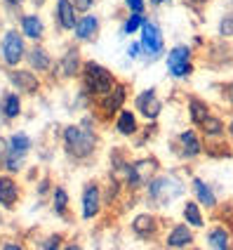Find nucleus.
<instances>
[{"label":"nucleus","instance_id":"f257e3e1","mask_svg":"<svg viewBox=\"0 0 233 250\" xmlns=\"http://www.w3.org/2000/svg\"><path fill=\"white\" fill-rule=\"evenodd\" d=\"M64 144H66L69 156L78 158V161H85L95 153L97 135L92 130H87V123H82V127L80 125H69L64 130Z\"/></svg>","mask_w":233,"mask_h":250},{"label":"nucleus","instance_id":"f03ea898","mask_svg":"<svg viewBox=\"0 0 233 250\" xmlns=\"http://www.w3.org/2000/svg\"><path fill=\"white\" fill-rule=\"evenodd\" d=\"M82 81H85V90L95 97H104L116 87V78L106 66L97 64V62H87L82 64Z\"/></svg>","mask_w":233,"mask_h":250},{"label":"nucleus","instance_id":"7ed1b4c3","mask_svg":"<svg viewBox=\"0 0 233 250\" xmlns=\"http://www.w3.org/2000/svg\"><path fill=\"white\" fill-rule=\"evenodd\" d=\"M26 42H24V33H19L17 28H10L5 36H2V42H0V55H2V62L7 66H17L21 59H26Z\"/></svg>","mask_w":233,"mask_h":250},{"label":"nucleus","instance_id":"20e7f679","mask_svg":"<svg viewBox=\"0 0 233 250\" xmlns=\"http://www.w3.org/2000/svg\"><path fill=\"white\" fill-rule=\"evenodd\" d=\"M167 71L172 78H186L191 76L193 64H191V47L186 45H177L167 52Z\"/></svg>","mask_w":233,"mask_h":250},{"label":"nucleus","instance_id":"39448f33","mask_svg":"<svg viewBox=\"0 0 233 250\" xmlns=\"http://www.w3.org/2000/svg\"><path fill=\"white\" fill-rule=\"evenodd\" d=\"M163 47L165 42L160 28L155 26L153 21H144V26H141V50L149 57H158L163 52Z\"/></svg>","mask_w":233,"mask_h":250},{"label":"nucleus","instance_id":"423d86ee","mask_svg":"<svg viewBox=\"0 0 233 250\" xmlns=\"http://www.w3.org/2000/svg\"><path fill=\"white\" fill-rule=\"evenodd\" d=\"M10 83L17 87V92H24V95H36L40 90V81L33 71H24V69H12L7 73Z\"/></svg>","mask_w":233,"mask_h":250},{"label":"nucleus","instance_id":"0eeeda50","mask_svg":"<svg viewBox=\"0 0 233 250\" xmlns=\"http://www.w3.org/2000/svg\"><path fill=\"white\" fill-rule=\"evenodd\" d=\"M155 167L158 163L153 161V158H144V161H137V163H132L130 170H127V184H132V187H141V184H146V182L153 177V172H155Z\"/></svg>","mask_w":233,"mask_h":250},{"label":"nucleus","instance_id":"6e6552de","mask_svg":"<svg viewBox=\"0 0 233 250\" xmlns=\"http://www.w3.org/2000/svg\"><path fill=\"white\" fill-rule=\"evenodd\" d=\"M135 106L146 121H155L160 116V111H163V104H160V99L155 97V90H144L141 95H137Z\"/></svg>","mask_w":233,"mask_h":250},{"label":"nucleus","instance_id":"1a4fd4ad","mask_svg":"<svg viewBox=\"0 0 233 250\" xmlns=\"http://www.w3.org/2000/svg\"><path fill=\"white\" fill-rule=\"evenodd\" d=\"M99 210H101V191H99V184L90 182L82 189V217L92 220L99 215Z\"/></svg>","mask_w":233,"mask_h":250},{"label":"nucleus","instance_id":"9d476101","mask_svg":"<svg viewBox=\"0 0 233 250\" xmlns=\"http://www.w3.org/2000/svg\"><path fill=\"white\" fill-rule=\"evenodd\" d=\"M57 21L59 28L64 31H73L78 24V10L73 5V0H57Z\"/></svg>","mask_w":233,"mask_h":250},{"label":"nucleus","instance_id":"9b49d317","mask_svg":"<svg viewBox=\"0 0 233 250\" xmlns=\"http://www.w3.org/2000/svg\"><path fill=\"white\" fill-rule=\"evenodd\" d=\"M73 33H76V38L80 42H90L97 38V33H99V19H97L95 14H85L78 19V24L73 28Z\"/></svg>","mask_w":233,"mask_h":250},{"label":"nucleus","instance_id":"f8f14e48","mask_svg":"<svg viewBox=\"0 0 233 250\" xmlns=\"http://www.w3.org/2000/svg\"><path fill=\"white\" fill-rule=\"evenodd\" d=\"M207 246L210 250H233V238H231V231L226 227H212L207 231Z\"/></svg>","mask_w":233,"mask_h":250},{"label":"nucleus","instance_id":"ddd939ff","mask_svg":"<svg viewBox=\"0 0 233 250\" xmlns=\"http://www.w3.org/2000/svg\"><path fill=\"white\" fill-rule=\"evenodd\" d=\"M19 201V187L10 175H2L0 177V206L7 210H12Z\"/></svg>","mask_w":233,"mask_h":250},{"label":"nucleus","instance_id":"4468645a","mask_svg":"<svg viewBox=\"0 0 233 250\" xmlns=\"http://www.w3.org/2000/svg\"><path fill=\"white\" fill-rule=\"evenodd\" d=\"M26 62H28V66H31L33 71H38V73L50 71V66H52V57H50V52H47L42 45H33V47L28 50Z\"/></svg>","mask_w":233,"mask_h":250},{"label":"nucleus","instance_id":"2eb2a0df","mask_svg":"<svg viewBox=\"0 0 233 250\" xmlns=\"http://www.w3.org/2000/svg\"><path fill=\"white\" fill-rule=\"evenodd\" d=\"M193 241V231H191V224H177V227H172V231L167 234V246L170 248H186V246H191Z\"/></svg>","mask_w":233,"mask_h":250},{"label":"nucleus","instance_id":"dca6fc26","mask_svg":"<svg viewBox=\"0 0 233 250\" xmlns=\"http://www.w3.org/2000/svg\"><path fill=\"white\" fill-rule=\"evenodd\" d=\"M78 71H80V52H78V47H69L64 57L59 59V73H61V78H73V76H78Z\"/></svg>","mask_w":233,"mask_h":250},{"label":"nucleus","instance_id":"f3484780","mask_svg":"<svg viewBox=\"0 0 233 250\" xmlns=\"http://www.w3.org/2000/svg\"><path fill=\"white\" fill-rule=\"evenodd\" d=\"M127 92V87L120 83H116V87L111 90L109 95H104L101 97V109H104V113H118L120 109H123V104H125V95Z\"/></svg>","mask_w":233,"mask_h":250},{"label":"nucleus","instance_id":"a211bd4d","mask_svg":"<svg viewBox=\"0 0 233 250\" xmlns=\"http://www.w3.org/2000/svg\"><path fill=\"white\" fill-rule=\"evenodd\" d=\"M132 231L141 238L153 236V234L158 231V220H155V215H151V212H141V215H137V217L132 220Z\"/></svg>","mask_w":233,"mask_h":250},{"label":"nucleus","instance_id":"6ab92c4d","mask_svg":"<svg viewBox=\"0 0 233 250\" xmlns=\"http://www.w3.org/2000/svg\"><path fill=\"white\" fill-rule=\"evenodd\" d=\"M21 33L31 38L33 42L42 41V36H45V26H42V19L38 14H24L21 17Z\"/></svg>","mask_w":233,"mask_h":250},{"label":"nucleus","instance_id":"aec40b11","mask_svg":"<svg viewBox=\"0 0 233 250\" xmlns=\"http://www.w3.org/2000/svg\"><path fill=\"white\" fill-rule=\"evenodd\" d=\"M179 144L184 149V156H189V158H195V156L203 153V142H200L195 130H184L179 135Z\"/></svg>","mask_w":233,"mask_h":250},{"label":"nucleus","instance_id":"412c9836","mask_svg":"<svg viewBox=\"0 0 233 250\" xmlns=\"http://www.w3.org/2000/svg\"><path fill=\"white\" fill-rule=\"evenodd\" d=\"M193 191H195V201H198L203 208H207V210L217 208V196H214V191L210 189V184H205L200 177L193 180Z\"/></svg>","mask_w":233,"mask_h":250},{"label":"nucleus","instance_id":"4be33fe9","mask_svg":"<svg viewBox=\"0 0 233 250\" xmlns=\"http://www.w3.org/2000/svg\"><path fill=\"white\" fill-rule=\"evenodd\" d=\"M0 111H2V116L7 121L17 118L21 113V99H19V95L17 92H5L2 99H0Z\"/></svg>","mask_w":233,"mask_h":250},{"label":"nucleus","instance_id":"5701e85b","mask_svg":"<svg viewBox=\"0 0 233 250\" xmlns=\"http://www.w3.org/2000/svg\"><path fill=\"white\" fill-rule=\"evenodd\" d=\"M200 203L198 201H186L184 203V210H181V215H184V220L186 224H191L193 229H203L205 227V220H203V212H200Z\"/></svg>","mask_w":233,"mask_h":250},{"label":"nucleus","instance_id":"b1692460","mask_svg":"<svg viewBox=\"0 0 233 250\" xmlns=\"http://www.w3.org/2000/svg\"><path fill=\"white\" fill-rule=\"evenodd\" d=\"M116 130L120 135H125V137L135 135L137 132V116L132 111H127V109H120L118 111V121H116Z\"/></svg>","mask_w":233,"mask_h":250},{"label":"nucleus","instance_id":"393cba45","mask_svg":"<svg viewBox=\"0 0 233 250\" xmlns=\"http://www.w3.org/2000/svg\"><path fill=\"white\" fill-rule=\"evenodd\" d=\"M200 130H203V135H205L207 139H219V137H224V132H226L224 121L217 118V116H212V113L200 123Z\"/></svg>","mask_w":233,"mask_h":250},{"label":"nucleus","instance_id":"a878e982","mask_svg":"<svg viewBox=\"0 0 233 250\" xmlns=\"http://www.w3.org/2000/svg\"><path fill=\"white\" fill-rule=\"evenodd\" d=\"M189 116H191V121L195 125H200L207 116H210V106H207L203 99L191 97V99H189Z\"/></svg>","mask_w":233,"mask_h":250},{"label":"nucleus","instance_id":"bb28decb","mask_svg":"<svg viewBox=\"0 0 233 250\" xmlns=\"http://www.w3.org/2000/svg\"><path fill=\"white\" fill-rule=\"evenodd\" d=\"M24 156H26V153L17 151V149L10 146V151L5 156V170H7V172H19L21 166H24Z\"/></svg>","mask_w":233,"mask_h":250},{"label":"nucleus","instance_id":"cd10ccee","mask_svg":"<svg viewBox=\"0 0 233 250\" xmlns=\"http://www.w3.org/2000/svg\"><path fill=\"white\" fill-rule=\"evenodd\" d=\"M52 206L59 215H66V208H69V194L64 187H57L55 194H52Z\"/></svg>","mask_w":233,"mask_h":250},{"label":"nucleus","instance_id":"c85d7f7f","mask_svg":"<svg viewBox=\"0 0 233 250\" xmlns=\"http://www.w3.org/2000/svg\"><path fill=\"white\" fill-rule=\"evenodd\" d=\"M10 146L17 149V151H21V153H28L31 151V137L24 135V132H14L12 137H10Z\"/></svg>","mask_w":233,"mask_h":250},{"label":"nucleus","instance_id":"c756f323","mask_svg":"<svg viewBox=\"0 0 233 250\" xmlns=\"http://www.w3.org/2000/svg\"><path fill=\"white\" fill-rule=\"evenodd\" d=\"M219 33L224 38H233V12H226L219 21Z\"/></svg>","mask_w":233,"mask_h":250},{"label":"nucleus","instance_id":"7c9ffc66","mask_svg":"<svg viewBox=\"0 0 233 250\" xmlns=\"http://www.w3.org/2000/svg\"><path fill=\"white\" fill-rule=\"evenodd\" d=\"M144 21H146V19H144L141 14H135V12H132V14H130V19L125 21V33H135L137 28L144 26Z\"/></svg>","mask_w":233,"mask_h":250},{"label":"nucleus","instance_id":"2f4dec72","mask_svg":"<svg viewBox=\"0 0 233 250\" xmlns=\"http://www.w3.org/2000/svg\"><path fill=\"white\" fill-rule=\"evenodd\" d=\"M73 5H76L78 12H87V10H92L97 5V0H73Z\"/></svg>","mask_w":233,"mask_h":250},{"label":"nucleus","instance_id":"473e14b6","mask_svg":"<svg viewBox=\"0 0 233 250\" xmlns=\"http://www.w3.org/2000/svg\"><path fill=\"white\" fill-rule=\"evenodd\" d=\"M125 5L130 7V12H135V14H141L144 12V0H125Z\"/></svg>","mask_w":233,"mask_h":250},{"label":"nucleus","instance_id":"72a5a7b5","mask_svg":"<svg viewBox=\"0 0 233 250\" xmlns=\"http://www.w3.org/2000/svg\"><path fill=\"white\" fill-rule=\"evenodd\" d=\"M10 151V142L5 137H0V167H5V156Z\"/></svg>","mask_w":233,"mask_h":250},{"label":"nucleus","instance_id":"f704fd0d","mask_svg":"<svg viewBox=\"0 0 233 250\" xmlns=\"http://www.w3.org/2000/svg\"><path fill=\"white\" fill-rule=\"evenodd\" d=\"M59 243H61V236H59V234H55V236L47 238V243H45V248H42V250H59Z\"/></svg>","mask_w":233,"mask_h":250},{"label":"nucleus","instance_id":"c9c22d12","mask_svg":"<svg viewBox=\"0 0 233 250\" xmlns=\"http://www.w3.org/2000/svg\"><path fill=\"white\" fill-rule=\"evenodd\" d=\"M2 250H24L19 243H14V241H5L2 243Z\"/></svg>","mask_w":233,"mask_h":250},{"label":"nucleus","instance_id":"e433bc0d","mask_svg":"<svg viewBox=\"0 0 233 250\" xmlns=\"http://www.w3.org/2000/svg\"><path fill=\"white\" fill-rule=\"evenodd\" d=\"M127 52H130V57H137L139 52H141V42H135V45H130V50H127Z\"/></svg>","mask_w":233,"mask_h":250},{"label":"nucleus","instance_id":"4c0bfd02","mask_svg":"<svg viewBox=\"0 0 233 250\" xmlns=\"http://www.w3.org/2000/svg\"><path fill=\"white\" fill-rule=\"evenodd\" d=\"M64 250H82L78 243H69V246H64Z\"/></svg>","mask_w":233,"mask_h":250},{"label":"nucleus","instance_id":"58836bf2","mask_svg":"<svg viewBox=\"0 0 233 250\" xmlns=\"http://www.w3.org/2000/svg\"><path fill=\"white\" fill-rule=\"evenodd\" d=\"M5 2H7V5H14V7H19L24 0H5Z\"/></svg>","mask_w":233,"mask_h":250},{"label":"nucleus","instance_id":"ea45409f","mask_svg":"<svg viewBox=\"0 0 233 250\" xmlns=\"http://www.w3.org/2000/svg\"><path fill=\"white\" fill-rule=\"evenodd\" d=\"M226 92H229V99H231V104H233V83L229 85V90H226Z\"/></svg>","mask_w":233,"mask_h":250},{"label":"nucleus","instance_id":"a19ab883","mask_svg":"<svg viewBox=\"0 0 233 250\" xmlns=\"http://www.w3.org/2000/svg\"><path fill=\"white\" fill-rule=\"evenodd\" d=\"M31 2H33V5H36V7H40V5H45V2H47V0H31Z\"/></svg>","mask_w":233,"mask_h":250},{"label":"nucleus","instance_id":"79ce46f5","mask_svg":"<svg viewBox=\"0 0 233 250\" xmlns=\"http://www.w3.org/2000/svg\"><path fill=\"white\" fill-rule=\"evenodd\" d=\"M229 135L233 137V118H231V123H229Z\"/></svg>","mask_w":233,"mask_h":250},{"label":"nucleus","instance_id":"37998d69","mask_svg":"<svg viewBox=\"0 0 233 250\" xmlns=\"http://www.w3.org/2000/svg\"><path fill=\"white\" fill-rule=\"evenodd\" d=\"M153 5H163V2H167V0H151Z\"/></svg>","mask_w":233,"mask_h":250},{"label":"nucleus","instance_id":"c03bdc74","mask_svg":"<svg viewBox=\"0 0 233 250\" xmlns=\"http://www.w3.org/2000/svg\"><path fill=\"white\" fill-rule=\"evenodd\" d=\"M191 2H207V0H191Z\"/></svg>","mask_w":233,"mask_h":250},{"label":"nucleus","instance_id":"a18cd8bd","mask_svg":"<svg viewBox=\"0 0 233 250\" xmlns=\"http://www.w3.org/2000/svg\"><path fill=\"white\" fill-rule=\"evenodd\" d=\"M191 250H200V248H191Z\"/></svg>","mask_w":233,"mask_h":250}]
</instances>
